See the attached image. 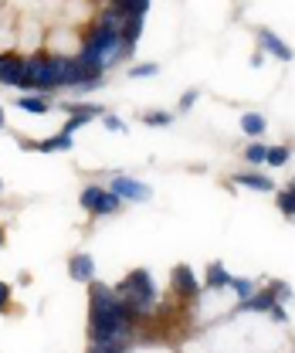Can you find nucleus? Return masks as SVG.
<instances>
[{
	"instance_id": "f257e3e1",
	"label": "nucleus",
	"mask_w": 295,
	"mask_h": 353,
	"mask_svg": "<svg viewBox=\"0 0 295 353\" xmlns=\"http://www.w3.org/2000/svg\"><path fill=\"white\" fill-rule=\"evenodd\" d=\"M139 316L129 309L119 289L88 282V343H132Z\"/></svg>"
},
{
	"instance_id": "f03ea898",
	"label": "nucleus",
	"mask_w": 295,
	"mask_h": 353,
	"mask_svg": "<svg viewBox=\"0 0 295 353\" xmlns=\"http://www.w3.org/2000/svg\"><path fill=\"white\" fill-rule=\"evenodd\" d=\"M119 296L129 303V309L139 316V319H146L153 306H156V282H153V275L146 272V268H132L126 279L119 282Z\"/></svg>"
},
{
	"instance_id": "7ed1b4c3",
	"label": "nucleus",
	"mask_w": 295,
	"mask_h": 353,
	"mask_svg": "<svg viewBox=\"0 0 295 353\" xmlns=\"http://www.w3.org/2000/svg\"><path fill=\"white\" fill-rule=\"evenodd\" d=\"M109 190H116L126 204H150L153 201V187L143 183V180H136V176H112Z\"/></svg>"
},
{
	"instance_id": "20e7f679",
	"label": "nucleus",
	"mask_w": 295,
	"mask_h": 353,
	"mask_svg": "<svg viewBox=\"0 0 295 353\" xmlns=\"http://www.w3.org/2000/svg\"><path fill=\"white\" fill-rule=\"evenodd\" d=\"M72 85V58L51 54L44 65V92H58V88Z\"/></svg>"
},
{
	"instance_id": "39448f33",
	"label": "nucleus",
	"mask_w": 295,
	"mask_h": 353,
	"mask_svg": "<svg viewBox=\"0 0 295 353\" xmlns=\"http://www.w3.org/2000/svg\"><path fill=\"white\" fill-rule=\"evenodd\" d=\"M170 285H173V292L180 299H197L204 292V282H197V275H194L190 265H176L173 275H170Z\"/></svg>"
},
{
	"instance_id": "423d86ee",
	"label": "nucleus",
	"mask_w": 295,
	"mask_h": 353,
	"mask_svg": "<svg viewBox=\"0 0 295 353\" xmlns=\"http://www.w3.org/2000/svg\"><path fill=\"white\" fill-rule=\"evenodd\" d=\"M258 44H261V51H265V54H272L275 61H285V65H289V61L295 58L292 48L282 41L275 31H268V28H258Z\"/></svg>"
},
{
	"instance_id": "0eeeda50",
	"label": "nucleus",
	"mask_w": 295,
	"mask_h": 353,
	"mask_svg": "<svg viewBox=\"0 0 295 353\" xmlns=\"http://www.w3.org/2000/svg\"><path fill=\"white\" fill-rule=\"evenodd\" d=\"M24 72H28V61H24V58H17V54H0V85L21 88Z\"/></svg>"
},
{
	"instance_id": "6e6552de",
	"label": "nucleus",
	"mask_w": 295,
	"mask_h": 353,
	"mask_svg": "<svg viewBox=\"0 0 295 353\" xmlns=\"http://www.w3.org/2000/svg\"><path fill=\"white\" fill-rule=\"evenodd\" d=\"M275 303H278V299H275V289L268 285V289H258V292L248 296V299H241L234 312H268Z\"/></svg>"
},
{
	"instance_id": "1a4fd4ad",
	"label": "nucleus",
	"mask_w": 295,
	"mask_h": 353,
	"mask_svg": "<svg viewBox=\"0 0 295 353\" xmlns=\"http://www.w3.org/2000/svg\"><path fill=\"white\" fill-rule=\"evenodd\" d=\"M231 272L224 268V262H211L207 265V279H204V289L207 292H227L231 289Z\"/></svg>"
},
{
	"instance_id": "9d476101",
	"label": "nucleus",
	"mask_w": 295,
	"mask_h": 353,
	"mask_svg": "<svg viewBox=\"0 0 295 353\" xmlns=\"http://www.w3.org/2000/svg\"><path fill=\"white\" fill-rule=\"evenodd\" d=\"M72 146H75V136H68V132L48 136L38 143H24V150H38V153H61V150H72Z\"/></svg>"
},
{
	"instance_id": "9b49d317",
	"label": "nucleus",
	"mask_w": 295,
	"mask_h": 353,
	"mask_svg": "<svg viewBox=\"0 0 295 353\" xmlns=\"http://www.w3.org/2000/svg\"><path fill=\"white\" fill-rule=\"evenodd\" d=\"M234 183L238 187H248V190H258V194H275V180L258 170H245V174H234Z\"/></svg>"
},
{
	"instance_id": "f8f14e48",
	"label": "nucleus",
	"mask_w": 295,
	"mask_h": 353,
	"mask_svg": "<svg viewBox=\"0 0 295 353\" xmlns=\"http://www.w3.org/2000/svg\"><path fill=\"white\" fill-rule=\"evenodd\" d=\"M68 275L75 279V282H92L95 279V259L92 255H72L68 259Z\"/></svg>"
},
{
	"instance_id": "ddd939ff",
	"label": "nucleus",
	"mask_w": 295,
	"mask_h": 353,
	"mask_svg": "<svg viewBox=\"0 0 295 353\" xmlns=\"http://www.w3.org/2000/svg\"><path fill=\"white\" fill-rule=\"evenodd\" d=\"M44 65H48V58H44V54H38V58H31V61H28V72H24V82H21L24 92H28V88L44 92Z\"/></svg>"
},
{
	"instance_id": "4468645a",
	"label": "nucleus",
	"mask_w": 295,
	"mask_h": 353,
	"mask_svg": "<svg viewBox=\"0 0 295 353\" xmlns=\"http://www.w3.org/2000/svg\"><path fill=\"white\" fill-rule=\"evenodd\" d=\"M123 204H126V201H123L116 190H102V197H99V204H95V211H92V214H95V218L119 214V211H123Z\"/></svg>"
},
{
	"instance_id": "2eb2a0df",
	"label": "nucleus",
	"mask_w": 295,
	"mask_h": 353,
	"mask_svg": "<svg viewBox=\"0 0 295 353\" xmlns=\"http://www.w3.org/2000/svg\"><path fill=\"white\" fill-rule=\"evenodd\" d=\"M265 130H268V119H265L261 112H241V132H248V136H261Z\"/></svg>"
},
{
	"instance_id": "dca6fc26",
	"label": "nucleus",
	"mask_w": 295,
	"mask_h": 353,
	"mask_svg": "<svg viewBox=\"0 0 295 353\" xmlns=\"http://www.w3.org/2000/svg\"><path fill=\"white\" fill-rule=\"evenodd\" d=\"M143 24H146V14H129L126 31H123V41H126L129 48H136V41H139V34H143Z\"/></svg>"
},
{
	"instance_id": "f3484780",
	"label": "nucleus",
	"mask_w": 295,
	"mask_h": 353,
	"mask_svg": "<svg viewBox=\"0 0 295 353\" xmlns=\"http://www.w3.org/2000/svg\"><path fill=\"white\" fill-rule=\"evenodd\" d=\"M61 109H65L68 116H72V112H85V116H92V119H102V116H105V109L95 105V102H65Z\"/></svg>"
},
{
	"instance_id": "a211bd4d",
	"label": "nucleus",
	"mask_w": 295,
	"mask_h": 353,
	"mask_svg": "<svg viewBox=\"0 0 295 353\" xmlns=\"http://www.w3.org/2000/svg\"><path fill=\"white\" fill-rule=\"evenodd\" d=\"M17 109L34 112V116H44V112L51 109V102H48V99H34V95H21V99H17Z\"/></svg>"
},
{
	"instance_id": "6ab92c4d",
	"label": "nucleus",
	"mask_w": 295,
	"mask_h": 353,
	"mask_svg": "<svg viewBox=\"0 0 295 353\" xmlns=\"http://www.w3.org/2000/svg\"><path fill=\"white\" fill-rule=\"evenodd\" d=\"M245 160H248L252 167H265V163H268V146H265V143L245 146Z\"/></svg>"
},
{
	"instance_id": "aec40b11",
	"label": "nucleus",
	"mask_w": 295,
	"mask_h": 353,
	"mask_svg": "<svg viewBox=\"0 0 295 353\" xmlns=\"http://www.w3.org/2000/svg\"><path fill=\"white\" fill-rule=\"evenodd\" d=\"M275 204H278V211H282L285 218H289V221H295V194H292V190H289V187L275 194Z\"/></svg>"
},
{
	"instance_id": "412c9836",
	"label": "nucleus",
	"mask_w": 295,
	"mask_h": 353,
	"mask_svg": "<svg viewBox=\"0 0 295 353\" xmlns=\"http://www.w3.org/2000/svg\"><path fill=\"white\" fill-rule=\"evenodd\" d=\"M289 157H292V150H289V146H268V163H265V167L282 170V167L289 163Z\"/></svg>"
},
{
	"instance_id": "4be33fe9",
	"label": "nucleus",
	"mask_w": 295,
	"mask_h": 353,
	"mask_svg": "<svg viewBox=\"0 0 295 353\" xmlns=\"http://www.w3.org/2000/svg\"><path fill=\"white\" fill-rule=\"evenodd\" d=\"M231 292H234L238 303H241V299H248V296L258 292V282H254V279H231Z\"/></svg>"
},
{
	"instance_id": "5701e85b",
	"label": "nucleus",
	"mask_w": 295,
	"mask_h": 353,
	"mask_svg": "<svg viewBox=\"0 0 295 353\" xmlns=\"http://www.w3.org/2000/svg\"><path fill=\"white\" fill-rule=\"evenodd\" d=\"M102 190H105V187H99V183H88V187H85V190H82V201H79V204H82V211H88V214L95 211V204H99Z\"/></svg>"
},
{
	"instance_id": "b1692460",
	"label": "nucleus",
	"mask_w": 295,
	"mask_h": 353,
	"mask_svg": "<svg viewBox=\"0 0 295 353\" xmlns=\"http://www.w3.org/2000/svg\"><path fill=\"white\" fill-rule=\"evenodd\" d=\"M92 123V116H85V112H72L68 119H65V126H61V132H68V136H75L79 130H85Z\"/></svg>"
},
{
	"instance_id": "393cba45",
	"label": "nucleus",
	"mask_w": 295,
	"mask_h": 353,
	"mask_svg": "<svg viewBox=\"0 0 295 353\" xmlns=\"http://www.w3.org/2000/svg\"><path fill=\"white\" fill-rule=\"evenodd\" d=\"M143 123H146L150 130H167L170 123H173V112H146Z\"/></svg>"
},
{
	"instance_id": "a878e982",
	"label": "nucleus",
	"mask_w": 295,
	"mask_h": 353,
	"mask_svg": "<svg viewBox=\"0 0 295 353\" xmlns=\"http://www.w3.org/2000/svg\"><path fill=\"white\" fill-rule=\"evenodd\" d=\"M153 75H160V65L156 61H143V65H132L129 68V79H153Z\"/></svg>"
},
{
	"instance_id": "bb28decb",
	"label": "nucleus",
	"mask_w": 295,
	"mask_h": 353,
	"mask_svg": "<svg viewBox=\"0 0 295 353\" xmlns=\"http://www.w3.org/2000/svg\"><path fill=\"white\" fill-rule=\"evenodd\" d=\"M197 95H201V92H194V88H190V92H183V95H180V102H176V112H190V109L197 105Z\"/></svg>"
},
{
	"instance_id": "cd10ccee",
	"label": "nucleus",
	"mask_w": 295,
	"mask_h": 353,
	"mask_svg": "<svg viewBox=\"0 0 295 353\" xmlns=\"http://www.w3.org/2000/svg\"><path fill=\"white\" fill-rule=\"evenodd\" d=\"M102 119H105V130H112V132H126V123H123L119 116H112V112H105Z\"/></svg>"
},
{
	"instance_id": "c85d7f7f",
	"label": "nucleus",
	"mask_w": 295,
	"mask_h": 353,
	"mask_svg": "<svg viewBox=\"0 0 295 353\" xmlns=\"http://www.w3.org/2000/svg\"><path fill=\"white\" fill-rule=\"evenodd\" d=\"M268 316H272V323H289V312H285V303H275V306L268 309Z\"/></svg>"
},
{
	"instance_id": "c756f323",
	"label": "nucleus",
	"mask_w": 295,
	"mask_h": 353,
	"mask_svg": "<svg viewBox=\"0 0 295 353\" xmlns=\"http://www.w3.org/2000/svg\"><path fill=\"white\" fill-rule=\"evenodd\" d=\"M272 289H275V299H278V303H289V299H292V289H289L285 282H272Z\"/></svg>"
},
{
	"instance_id": "7c9ffc66",
	"label": "nucleus",
	"mask_w": 295,
	"mask_h": 353,
	"mask_svg": "<svg viewBox=\"0 0 295 353\" xmlns=\"http://www.w3.org/2000/svg\"><path fill=\"white\" fill-rule=\"evenodd\" d=\"M7 309H10V285L0 282V312H7Z\"/></svg>"
},
{
	"instance_id": "2f4dec72",
	"label": "nucleus",
	"mask_w": 295,
	"mask_h": 353,
	"mask_svg": "<svg viewBox=\"0 0 295 353\" xmlns=\"http://www.w3.org/2000/svg\"><path fill=\"white\" fill-rule=\"evenodd\" d=\"M252 65H254V68H258V65H265V54H261V51H254V54H252Z\"/></svg>"
},
{
	"instance_id": "473e14b6",
	"label": "nucleus",
	"mask_w": 295,
	"mask_h": 353,
	"mask_svg": "<svg viewBox=\"0 0 295 353\" xmlns=\"http://www.w3.org/2000/svg\"><path fill=\"white\" fill-rule=\"evenodd\" d=\"M3 245H7V234H3V228H0V248H3Z\"/></svg>"
},
{
	"instance_id": "72a5a7b5",
	"label": "nucleus",
	"mask_w": 295,
	"mask_h": 353,
	"mask_svg": "<svg viewBox=\"0 0 295 353\" xmlns=\"http://www.w3.org/2000/svg\"><path fill=\"white\" fill-rule=\"evenodd\" d=\"M0 132H3V109H0Z\"/></svg>"
},
{
	"instance_id": "f704fd0d",
	"label": "nucleus",
	"mask_w": 295,
	"mask_h": 353,
	"mask_svg": "<svg viewBox=\"0 0 295 353\" xmlns=\"http://www.w3.org/2000/svg\"><path fill=\"white\" fill-rule=\"evenodd\" d=\"M289 190H292V194H295V180H292V183H289Z\"/></svg>"
},
{
	"instance_id": "c9c22d12",
	"label": "nucleus",
	"mask_w": 295,
	"mask_h": 353,
	"mask_svg": "<svg viewBox=\"0 0 295 353\" xmlns=\"http://www.w3.org/2000/svg\"><path fill=\"white\" fill-rule=\"evenodd\" d=\"M0 194H3V180H0Z\"/></svg>"
}]
</instances>
